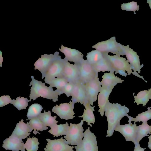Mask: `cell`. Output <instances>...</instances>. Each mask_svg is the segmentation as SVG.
<instances>
[{"instance_id":"1","label":"cell","mask_w":151,"mask_h":151,"mask_svg":"<svg viewBox=\"0 0 151 151\" xmlns=\"http://www.w3.org/2000/svg\"><path fill=\"white\" fill-rule=\"evenodd\" d=\"M129 111V109L125 105L122 106L117 103L112 104L109 101L108 102L105 111L108 124L106 137L112 136L115 128L120 124L121 119L124 116L128 117L127 113Z\"/></svg>"},{"instance_id":"2","label":"cell","mask_w":151,"mask_h":151,"mask_svg":"<svg viewBox=\"0 0 151 151\" xmlns=\"http://www.w3.org/2000/svg\"><path fill=\"white\" fill-rule=\"evenodd\" d=\"M32 81L29 86L32 85L30 89V93L29 97L30 101L32 99L33 101L37 98L41 96V97L52 99L53 102L58 101V96H60V93L57 89L53 90L52 87L50 86L47 87L45 85V83H42L35 80L33 76H31Z\"/></svg>"},{"instance_id":"3","label":"cell","mask_w":151,"mask_h":151,"mask_svg":"<svg viewBox=\"0 0 151 151\" xmlns=\"http://www.w3.org/2000/svg\"><path fill=\"white\" fill-rule=\"evenodd\" d=\"M104 55L110 62L115 74L118 73L125 77L127 75L133 74L132 67L125 58L121 57L120 55H110L108 53L104 54Z\"/></svg>"},{"instance_id":"4","label":"cell","mask_w":151,"mask_h":151,"mask_svg":"<svg viewBox=\"0 0 151 151\" xmlns=\"http://www.w3.org/2000/svg\"><path fill=\"white\" fill-rule=\"evenodd\" d=\"M123 45L117 42L115 37L114 36L106 40L98 42L92 47L103 54L111 52L116 55H124Z\"/></svg>"},{"instance_id":"5","label":"cell","mask_w":151,"mask_h":151,"mask_svg":"<svg viewBox=\"0 0 151 151\" xmlns=\"http://www.w3.org/2000/svg\"><path fill=\"white\" fill-rule=\"evenodd\" d=\"M83 122L82 120L80 123L77 124L70 123L67 133L64 136L68 145H77L81 142L84 136L82 126Z\"/></svg>"},{"instance_id":"6","label":"cell","mask_w":151,"mask_h":151,"mask_svg":"<svg viewBox=\"0 0 151 151\" xmlns=\"http://www.w3.org/2000/svg\"><path fill=\"white\" fill-rule=\"evenodd\" d=\"M84 138L81 143L75 146V151H98L96 137L88 127L84 132Z\"/></svg>"},{"instance_id":"7","label":"cell","mask_w":151,"mask_h":151,"mask_svg":"<svg viewBox=\"0 0 151 151\" xmlns=\"http://www.w3.org/2000/svg\"><path fill=\"white\" fill-rule=\"evenodd\" d=\"M124 54L126 56L127 60L130 63L131 66L132 70H133V74L142 78L146 82L147 81H145L143 76H140L137 73H140L141 72V69L144 66L143 64L141 65L140 63L139 56L137 54L136 52H135L131 48H130L129 45L126 46L123 45Z\"/></svg>"},{"instance_id":"8","label":"cell","mask_w":151,"mask_h":151,"mask_svg":"<svg viewBox=\"0 0 151 151\" xmlns=\"http://www.w3.org/2000/svg\"><path fill=\"white\" fill-rule=\"evenodd\" d=\"M64 67V59L61 56L55 60L49 67L42 78L49 79L63 77Z\"/></svg>"},{"instance_id":"9","label":"cell","mask_w":151,"mask_h":151,"mask_svg":"<svg viewBox=\"0 0 151 151\" xmlns=\"http://www.w3.org/2000/svg\"><path fill=\"white\" fill-rule=\"evenodd\" d=\"M85 85L87 101L91 105L93 106L94 102L97 100L98 93L100 92L102 87L98 75Z\"/></svg>"},{"instance_id":"10","label":"cell","mask_w":151,"mask_h":151,"mask_svg":"<svg viewBox=\"0 0 151 151\" xmlns=\"http://www.w3.org/2000/svg\"><path fill=\"white\" fill-rule=\"evenodd\" d=\"M74 104L70 101L69 103L60 104H57L52 109V112L56 114L61 119L66 120L73 119L75 116L73 111Z\"/></svg>"},{"instance_id":"11","label":"cell","mask_w":151,"mask_h":151,"mask_svg":"<svg viewBox=\"0 0 151 151\" xmlns=\"http://www.w3.org/2000/svg\"><path fill=\"white\" fill-rule=\"evenodd\" d=\"M125 125H118L114 130L118 131L122 134L126 141L133 142L134 144L136 142L137 132V127L135 123L132 124L131 122Z\"/></svg>"},{"instance_id":"12","label":"cell","mask_w":151,"mask_h":151,"mask_svg":"<svg viewBox=\"0 0 151 151\" xmlns=\"http://www.w3.org/2000/svg\"><path fill=\"white\" fill-rule=\"evenodd\" d=\"M79 67L80 80L84 84L91 81L98 75L86 60L84 59L79 64Z\"/></svg>"},{"instance_id":"13","label":"cell","mask_w":151,"mask_h":151,"mask_svg":"<svg viewBox=\"0 0 151 151\" xmlns=\"http://www.w3.org/2000/svg\"><path fill=\"white\" fill-rule=\"evenodd\" d=\"M59 54V52L57 51L54 55L45 54L41 55V57L39 58L34 64L35 70H38L43 76L52 63L61 56L58 55Z\"/></svg>"},{"instance_id":"14","label":"cell","mask_w":151,"mask_h":151,"mask_svg":"<svg viewBox=\"0 0 151 151\" xmlns=\"http://www.w3.org/2000/svg\"><path fill=\"white\" fill-rule=\"evenodd\" d=\"M64 77L68 82L75 84L80 80L79 65L71 64L64 59Z\"/></svg>"},{"instance_id":"15","label":"cell","mask_w":151,"mask_h":151,"mask_svg":"<svg viewBox=\"0 0 151 151\" xmlns=\"http://www.w3.org/2000/svg\"><path fill=\"white\" fill-rule=\"evenodd\" d=\"M46 140L47 143L44 148L45 151H74L73 149L75 146L69 145L66 139L62 137L58 139H47Z\"/></svg>"},{"instance_id":"16","label":"cell","mask_w":151,"mask_h":151,"mask_svg":"<svg viewBox=\"0 0 151 151\" xmlns=\"http://www.w3.org/2000/svg\"><path fill=\"white\" fill-rule=\"evenodd\" d=\"M71 96V100L74 104L80 103L82 105L88 102L85 84L80 80L75 83Z\"/></svg>"},{"instance_id":"17","label":"cell","mask_w":151,"mask_h":151,"mask_svg":"<svg viewBox=\"0 0 151 151\" xmlns=\"http://www.w3.org/2000/svg\"><path fill=\"white\" fill-rule=\"evenodd\" d=\"M61 47V48H59V50L65 55V57L64 59L65 60L79 65L84 60L83 57L84 55L78 50L68 48L63 46L62 45Z\"/></svg>"},{"instance_id":"18","label":"cell","mask_w":151,"mask_h":151,"mask_svg":"<svg viewBox=\"0 0 151 151\" xmlns=\"http://www.w3.org/2000/svg\"><path fill=\"white\" fill-rule=\"evenodd\" d=\"M22 139L12 134L8 138L4 140L2 146L6 150L25 151L24 144Z\"/></svg>"},{"instance_id":"19","label":"cell","mask_w":151,"mask_h":151,"mask_svg":"<svg viewBox=\"0 0 151 151\" xmlns=\"http://www.w3.org/2000/svg\"><path fill=\"white\" fill-rule=\"evenodd\" d=\"M114 87L108 88L101 87L98 95V105L99 109L98 111L101 116L104 115L106 106L109 101V98Z\"/></svg>"},{"instance_id":"20","label":"cell","mask_w":151,"mask_h":151,"mask_svg":"<svg viewBox=\"0 0 151 151\" xmlns=\"http://www.w3.org/2000/svg\"><path fill=\"white\" fill-rule=\"evenodd\" d=\"M23 119L17 124L12 134L22 139H24L30 135L33 129L29 125V122L26 124Z\"/></svg>"},{"instance_id":"21","label":"cell","mask_w":151,"mask_h":151,"mask_svg":"<svg viewBox=\"0 0 151 151\" xmlns=\"http://www.w3.org/2000/svg\"><path fill=\"white\" fill-rule=\"evenodd\" d=\"M102 79L101 82L102 87L108 88L114 86L119 83H122L124 80L115 76L114 73H105L102 76Z\"/></svg>"},{"instance_id":"22","label":"cell","mask_w":151,"mask_h":151,"mask_svg":"<svg viewBox=\"0 0 151 151\" xmlns=\"http://www.w3.org/2000/svg\"><path fill=\"white\" fill-rule=\"evenodd\" d=\"M85 109L84 110L83 115L78 116L79 117L83 118V120L87 123V125L90 127L92 126L91 123L94 124L95 122V116L93 111H95L94 109L95 106H91L88 102L83 104Z\"/></svg>"},{"instance_id":"23","label":"cell","mask_w":151,"mask_h":151,"mask_svg":"<svg viewBox=\"0 0 151 151\" xmlns=\"http://www.w3.org/2000/svg\"><path fill=\"white\" fill-rule=\"evenodd\" d=\"M92 66L97 73L100 72L107 71L112 73L115 72L109 61L104 56L103 58Z\"/></svg>"},{"instance_id":"24","label":"cell","mask_w":151,"mask_h":151,"mask_svg":"<svg viewBox=\"0 0 151 151\" xmlns=\"http://www.w3.org/2000/svg\"><path fill=\"white\" fill-rule=\"evenodd\" d=\"M44 81L45 83L50 85V86L56 88L61 94H63L62 91L63 89L68 83L67 79L64 77L45 79Z\"/></svg>"},{"instance_id":"25","label":"cell","mask_w":151,"mask_h":151,"mask_svg":"<svg viewBox=\"0 0 151 151\" xmlns=\"http://www.w3.org/2000/svg\"><path fill=\"white\" fill-rule=\"evenodd\" d=\"M133 95L134 97V103H136L137 105L141 104L142 106H145L146 104L149 101V99H151V88L148 90H144L138 93L137 96Z\"/></svg>"},{"instance_id":"26","label":"cell","mask_w":151,"mask_h":151,"mask_svg":"<svg viewBox=\"0 0 151 151\" xmlns=\"http://www.w3.org/2000/svg\"><path fill=\"white\" fill-rule=\"evenodd\" d=\"M69 127L67 122L64 124L58 125L56 124L50 127L51 129L48 131L55 137L66 135Z\"/></svg>"},{"instance_id":"27","label":"cell","mask_w":151,"mask_h":151,"mask_svg":"<svg viewBox=\"0 0 151 151\" xmlns=\"http://www.w3.org/2000/svg\"><path fill=\"white\" fill-rule=\"evenodd\" d=\"M38 117L46 126L50 127L57 124L58 122L55 119L57 118V116H52L51 111L50 110L47 112L44 110V112L41 113Z\"/></svg>"},{"instance_id":"28","label":"cell","mask_w":151,"mask_h":151,"mask_svg":"<svg viewBox=\"0 0 151 151\" xmlns=\"http://www.w3.org/2000/svg\"><path fill=\"white\" fill-rule=\"evenodd\" d=\"M138 129L136 138V142H139L144 137L150 134L151 131V126L149 125L147 122H143L142 124L137 126Z\"/></svg>"},{"instance_id":"29","label":"cell","mask_w":151,"mask_h":151,"mask_svg":"<svg viewBox=\"0 0 151 151\" xmlns=\"http://www.w3.org/2000/svg\"><path fill=\"white\" fill-rule=\"evenodd\" d=\"M29 124L31 127L34 130L33 132L35 135L37 133L40 134V133L36 130L41 132L48 129V127L45 125L38 117L30 120Z\"/></svg>"},{"instance_id":"30","label":"cell","mask_w":151,"mask_h":151,"mask_svg":"<svg viewBox=\"0 0 151 151\" xmlns=\"http://www.w3.org/2000/svg\"><path fill=\"white\" fill-rule=\"evenodd\" d=\"M87 62L93 66L104 57V54L100 51L96 50H92L87 53L86 56Z\"/></svg>"},{"instance_id":"31","label":"cell","mask_w":151,"mask_h":151,"mask_svg":"<svg viewBox=\"0 0 151 151\" xmlns=\"http://www.w3.org/2000/svg\"><path fill=\"white\" fill-rule=\"evenodd\" d=\"M151 107L147 108L148 110L144 112L139 114L135 118L128 116L127 117L129 119L128 122H131L132 121H134V123L139 122H147L151 119Z\"/></svg>"},{"instance_id":"32","label":"cell","mask_w":151,"mask_h":151,"mask_svg":"<svg viewBox=\"0 0 151 151\" xmlns=\"http://www.w3.org/2000/svg\"><path fill=\"white\" fill-rule=\"evenodd\" d=\"M43 109L42 106L39 104H32L29 106L28 110L27 115L28 119H26V120L38 117Z\"/></svg>"},{"instance_id":"33","label":"cell","mask_w":151,"mask_h":151,"mask_svg":"<svg viewBox=\"0 0 151 151\" xmlns=\"http://www.w3.org/2000/svg\"><path fill=\"white\" fill-rule=\"evenodd\" d=\"M30 102L27 98L24 97H17L16 100H12L10 104H12L19 111L26 109L28 106V102Z\"/></svg>"},{"instance_id":"34","label":"cell","mask_w":151,"mask_h":151,"mask_svg":"<svg viewBox=\"0 0 151 151\" xmlns=\"http://www.w3.org/2000/svg\"><path fill=\"white\" fill-rule=\"evenodd\" d=\"M39 144L37 138L28 137L24 145V148L27 151H37L38 149V145Z\"/></svg>"},{"instance_id":"35","label":"cell","mask_w":151,"mask_h":151,"mask_svg":"<svg viewBox=\"0 0 151 151\" xmlns=\"http://www.w3.org/2000/svg\"><path fill=\"white\" fill-rule=\"evenodd\" d=\"M139 5H138L137 2L135 1H132L126 3H123L121 4V9L123 10L132 11L134 12V14H136L135 12L139 9Z\"/></svg>"},{"instance_id":"36","label":"cell","mask_w":151,"mask_h":151,"mask_svg":"<svg viewBox=\"0 0 151 151\" xmlns=\"http://www.w3.org/2000/svg\"><path fill=\"white\" fill-rule=\"evenodd\" d=\"M74 84L68 82L63 89L62 93H65L67 97L71 96L74 86Z\"/></svg>"},{"instance_id":"37","label":"cell","mask_w":151,"mask_h":151,"mask_svg":"<svg viewBox=\"0 0 151 151\" xmlns=\"http://www.w3.org/2000/svg\"><path fill=\"white\" fill-rule=\"evenodd\" d=\"M12 100L9 95L2 96L0 97V107L10 103Z\"/></svg>"},{"instance_id":"38","label":"cell","mask_w":151,"mask_h":151,"mask_svg":"<svg viewBox=\"0 0 151 151\" xmlns=\"http://www.w3.org/2000/svg\"><path fill=\"white\" fill-rule=\"evenodd\" d=\"M134 149L133 151H145L146 148L141 147L139 145V142H136L134 144Z\"/></svg>"},{"instance_id":"39","label":"cell","mask_w":151,"mask_h":151,"mask_svg":"<svg viewBox=\"0 0 151 151\" xmlns=\"http://www.w3.org/2000/svg\"><path fill=\"white\" fill-rule=\"evenodd\" d=\"M150 134H151V135L148 137V138L149 139L148 147L150 150H151V132L150 133Z\"/></svg>"},{"instance_id":"40","label":"cell","mask_w":151,"mask_h":151,"mask_svg":"<svg viewBox=\"0 0 151 151\" xmlns=\"http://www.w3.org/2000/svg\"><path fill=\"white\" fill-rule=\"evenodd\" d=\"M147 3L149 4V5L151 9V0H147Z\"/></svg>"},{"instance_id":"41","label":"cell","mask_w":151,"mask_h":151,"mask_svg":"<svg viewBox=\"0 0 151 151\" xmlns=\"http://www.w3.org/2000/svg\"><path fill=\"white\" fill-rule=\"evenodd\" d=\"M151 132H150V133H151Z\"/></svg>"}]
</instances>
